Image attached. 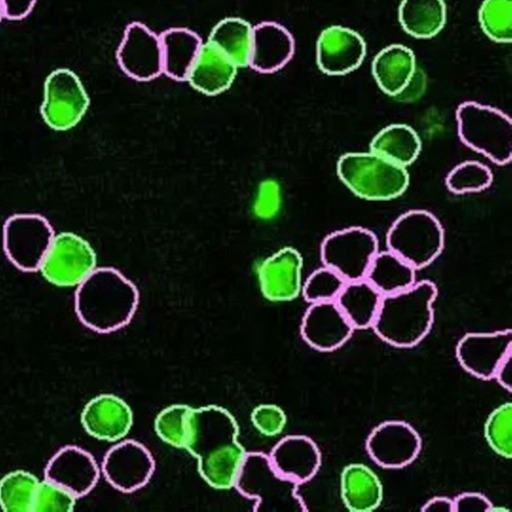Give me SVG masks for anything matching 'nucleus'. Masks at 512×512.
Instances as JSON below:
<instances>
[{
	"label": "nucleus",
	"instance_id": "bb28decb",
	"mask_svg": "<svg viewBox=\"0 0 512 512\" xmlns=\"http://www.w3.org/2000/svg\"><path fill=\"white\" fill-rule=\"evenodd\" d=\"M383 295L365 278L347 281L335 302L356 329L371 328Z\"/></svg>",
	"mask_w": 512,
	"mask_h": 512
},
{
	"label": "nucleus",
	"instance_id": "a211bd4d",
	"mask_svg": "<svg viewBox=\"0 0 512 512\" xmlns=\"http://www.w3.org/2000/svg\"><path fill=\"white\" fill-rule=\"evenodd\" d=\"M100 477L95 458L76 445H65L48 460L44 478L64 487L77 498L89 494Z\"/></svg>",
	"mask_w": 512,
	"mask_h": 512
},
{
	"label": "nucleus",
	"instance_id": "f8f14e48",
	"mask_svg": "<svg viewBox=\"0 0 512 512\" xmlns=\"http://www.w3.org/2000/svg\"><path fill=\"white\" fill-rule=\"evenodd\" d=\"M369 457L385 469H401L419 456L422 440L418 431L408 422L386 420L375 426L366 443Z\"/></svg>",
	"mask_w": 512,
	"mask_h": 512
},
{
	"label": "nucleus",
	"instance_id": "37998d69",
	"mask_svg": "<svg viewBox=\"0 0 512 512\" xmlns=\"http://www.w3.org/2000/svg\"><path fill=\"white\" fill-rule=\"evenodd\" d=\"M4 17L10 20H21L33 10L36 0H1Z\"/></svg>",
	"mask_w": 512,
	"mask_h": 512
},
{
	"label": "nucleus",
	"instance_id": "f257e3e1",
	"mask_svg": "<svg viewBox=\"0 0 512 512\" xmlns=\"http://www.w3.org/2000/svg\"><path fill=\"white\" fill-rule=\"evenodd\" d=\"M238 436V424L225 408L217 405L192 408L184 449L197 459L199 474L212 488L233 487L246 455Z\"/></svg>",
	"mask_w": 512,
	"mask_h": 512
},
{
	"label": "nucleus",
	"instance_id": "412c9836",
	"mask_svg": "<svg viewBox=\"0 0 512 512\" xmlns=\"http://www.w3.org/2000/svg\"><path fill=\"white\" fill-rule=\"evenodd\" d=\"M274 469L283 477L303 485L318 473L322 456L316 442L306 435H288L280 439L268 454Z\"/></svg>",
	"mask_w": 512,
	"mask_h": 512
},
{
	"label": "nucleus",
	"instance_id": "0eeeda50",
	"mask_svg": "<svg viewBox=\"0 0 512 512\" xmlns=\"http://www.w3.org/2000/svg\"><path fill=\"white\" fill-rule=\"evenodd\" d=\"M444 229L430 211L411 209L401 214L386 235L387 249L408 262L414 269L433 263L442 253Z\"/></svg>",
	"mask_w": 512,
	"mask_h": 512
},
{
	"label": "nucleus",
	"instance_id": "cd10ccee",
	"mask_svg": "<svg viewBox=\"0 0 512 512\" xmlns=\"http://www.w3.org/2000/svg\"><path fill=\"white\" fill-rule=\"evenodd\" d=\"M369 150L407 168L414 163L422 149L421 139L414 128L404 123L390 124L372 138Z\"/></svg>",
	"mask_w": 512,
	"mask_h": 512
},
{
	"label": "nucleus",
	"instance_id": "c9c22d12",
	"mask_svg": "<svg viewBox=\"0 0 512 512\" xmlns=\"http://www.w3.org/2000/svg\"><path fill=\"white\" fill-rule=\"evenodd\" d=\"M191 410L186 404H173L161 410L154 421L157 436L175 448L184 449Z\"/></svg>",
	"mask_w": 512,
	"mask_h": 512
},
{
	"label": "nucleus",
	"instance_id": "aec40b11",
	"mask_svg": "<svg viewBox=\"0 0 512 512\" xmlns=\"http://www.w3.org/2000/svg\"><path fill=\"white\" fill-rule=\"evenodd\" d=\"M80 421L91 437L107 442H118L133 425V412L119 396L103 393L90 399L82 409Z\"/></svg>",
	"mask_w": 512,
	"mask_h": 512
},
{
	"label": "nucleus",
	"instance_id": "4c0bfd02",
	"mask_svg": "<svg viewBox=\"0 0 512 512\" xmlns=\"http://www.w3.org/2000/svg\"><path fill=\"white\" fill-rule=\"evenodd\" d=\"M77 499L64 487L44 478L37 486L31 512L72 511Z\"/></svg>",
	"mask_w": 512,
	"mask_h": 512
},
{
	"label": "nucleus",
	"instance_id": "473e14b6",
	"mask_svg": "<svg viewBox=\"0 0 512 512\" xmlns=\"http://www.w3.org/2000/svg\"><path fill=\"white\" fill-rule=\"evenodd\" d=\"M493 181L491 169L476 160H466L455 165L446 175L445 185L454 194L481 192Z\"/></svg>",
	"mask_w": 512,
	"mask_h": 512
},
{
	"label": "nucleus",
	"instance_id": "b1692460",
	"mask_svg": "<svg viewBox=\"0 0 512 512\" xmlns=\"http://www.w3.org/2000/svg\"><path fill=\"white\" fill-rule=\"evenodd\" d=\"M340 494L352 512H370L383 500V486L376 473L363 463H350L340 474Z\"/></svg>",
	"mask_w": 512,
	"mask_h": 512
},
{
	"label": "nucleus",
	"instance_id": "a878e982",
	"mask_svg": "<svg viewBox=\"0 0 512 512\" xmlns=\"http://www.w3.org/2000/svg\"><path fill=\"white\" fill-rule=\"evenodd\" d=\"M159 37L163 73L175 81H186L203 44L201 37L185 27L169 28Z\"/></svg>",
	"mask_w": 512,
	"mask_h": 512
},
{
	"label": "nucleus",
	"instance_id": "a18cd8bd",
	"mask_svg": "<svg viewBox=\"0 0 512 512\" xmlns=\"http://www.w3.org/2000/svg\"><path fill=\"white\" fill-rule=\"evenodd\" d=\"M425 512H454L453 499L446 496H434L421 507Z\"/></svg>",
	"mask_w": 512,
	"mask_h": 512
},
{
	"label": "nucleus",
	"instance_id": "c85d7f7f",
	"mask_svg": "<svg viewBox=\"0 0 512 512\" xmlns=\"http://www.w3.org/2000/svg\"><path fill=\"white\" fill-rule=\"evenodd\" d=\"M446 16L443 0H402L398 9L404 31L419 39L437 35L446 23Z\"/></svg>",
	"mask_w": 512,
	"mask_h": 512
},
{
	"label": "nucleus",
	"instance_id": "7ed1b4c3",
	"mask_svg": "<svg viewBox=\"0 0 512 512\" xmlns=\"http://www.w3.org/2000/svg\"><path fill=\"white\" fill-rule=\"evenodd\" d=\"M437 294L432 281L421 280L405 290L384 295L371 328L393 347L418 345L432 328Z\"/></svg>",
	"mask_w": 512,
	"mask_h": 512
},
{
	"label": "nucleus",
	"instance_id": "f704fd0d",
	"mask_svg": "<svg viewBox=\"0 0 512 512\" xmlns=\"http://www.w3.org/2000/svg\"><path fill=\"white\" fill-rule=\"evenodd\" d=\"M484 437L490 448L500 457H512V403L497 406L484 424Z\"/></svg>",
	"mask_w": 512,
	"mask_h": 512
},
{
	"label": "nucleus",
	"instance_id": "7c9ffc66",
	"mask_svg": "<svg viewBox=\"0 0 512 512\" xmlns=\"http://www.w3.org/2000/svg\"><path fill=\"white\" fill-rule=\"evenodd\" d=\"M253 26L245 19L227 17L211 30L207 41L215 45L238 68L249 66Z\"/></svg>",
	"mask_w": 512,
	"mask_h": 512
},
{
	"label": "nucleus",
	"instance_id": "6ab92c4d",
	"mask_svg": "<svg viewBox=\"0 0 512 512\" xmlns=\"http://www.w3.org/2000/svg\"><path fill=\"white\" fill-rule=\"evenodd\" d=\"M354 330L335 301L310 304L300 325L302 339L319 352L339 349L352 337Z\"/></svg>",
	"mask_w": 512,
	"mask_h": 512
},
{
	"label": "nucleus",
	"instance_id": "c756f323",
	"mask_svg": "<svg viewBox=\"0 0 512 512\" xmlns=\"http://www.w3.org/2000/svg\"><path fill=\"white\" fill-rule=\"evenodd\" d=\"M365 279L384 296L412 286L416 282V269L387 249L376 253Z\"/></svg>",
	"mask_w": 512,
	"mask_h": 512
},
{
	"label": "nucleus",
	"instance_id": "423d86ee",
	"mask_svg": "<svg viewBox=\"0 0 512 512\" xmlns=\"http://www.w3.org/2000/svg\"><path fill=\"white\" fill-rule=\"evenodd\" d=\"M457 134L471 150L497 165L512 159V121L503 111L475 101L459 104L455 113Z\"/></svg>",
	"mask_w": 512,
	"mask_h": 512
},
{
	"label": "nucleus",
	"instance_id": "20e7f679",
	"mask_svg": "<svg viewBox=\"0 0 512 512\" xmlns=\"http://www.w3.org/2000/svg\"><path fill=\"white\" fill-rule=\"evenodd\" d=\"M343 185L357 197L368 201H389L407 190V168L372 152H347L336 163Z\"/></svg>",
	"mask_w": 512,
	"mask_h": 512
},
{
	"label": "nucleus",
	"instance_id": "f3484780",
	"mask_svg": "<svg viewBox=\"0 0 512 512\" xmlns=\"http://www.w3.org/2000/svg\"><path fill=\"white\" fill-rule=\"evenodd\" d=\"M366 55V43L356 31L340 25L325 28L316 43V62L325 74L339 76L356 70Z\"/></svg>",
	"mask_w": 512,
	"mask_h": 512
},
{
	"label": "nucleus",
	"instance_id": "4468645a",
	"mask_svg": "<svg viewBox=\"0 0 512 512\" xmlns=\"http://www.w3.org/2000/svg\"><path fill=\"white\" fill-rule=\"evenodd\" d=\"M116 59L121 70L136 81H151L163 74L160 37L138 21L126 26Z\"/></svg>",
	"mask_w": 512,
	"mask_h": 512
},
{
	"label": "nucleus",
	"instance_id": "a19ab883",
	"mask_svg": "<svg viewBox=\"0 0 512 512\" xmlns=\"http://www.w3.org/2000/svg\"><path fill=\"white\" fill-rule=\"evenodd\" d=\"M454 512L484 511L493 505L490 499L480 492H463L453 498Z\"/></svg>",
	"mask_w": 512,
	"mask_h": 512
},
{
	"label": "nucleus",
	"instance_id": "393cba45",
	"mask_svg": "<svg viewBox=\"0 0 512 512\" xmlns=\"http://www.w3.org/2000/svg\"><path fill=\"white\" fill-rule=\"evenodd\" d=\"M416 69L413 51L401 44L385 47L372 62V74L378 87L393 98L406 87Z\"/></svg>",
	"mask_w": 512,
	"mask_h": 512
},
{
	"label": "nucleus",
	"instance_id": "dca6fc26",
	"mask_svg": "<svg viewBox=\"0 0 512 512\" xmlns=\"http://www.w3.org/2000/svg\"><path fill=\"white\" fill-rule=\"evenodd\" d=\"M303 258L290 246L283 247L264 259L257 268V278L263 296L272 302L296 299L302 290Z\"/></svg>",
	"mask_w": 512,
	"mask_h": 512
},
{
	"label": "nucleus",
	"instance_id": "f03ea898",
	"mask_svg": "<svg viewBox=\"0 0 512 512\" xmlns=\"http://www.w3.org/2000/svg\"><path fill=\"white\" fill-rule=\"evenodd\" d=\"M139 304L135 284L113 267H96L77 287L75 313L88 329L117 331L132 320Z\"/></svg>",
	"mask_w": 512,
	"mask_h": 512
},
{
	"label": "nucleus",
	"instance_id": "5701e85b",
	"mask_svg": "<svg viewBox=\"0 0 512 512\" xmlns=\"http://www.w3.org/2000/svg\"><path fill=\"white\" fill-rule=\"evenodd\" d=\"M238 67L215 45L206 41L188 74L187 82L196 91L215 96L230 88Z\"/></svg>",
	"mask_w": 512,
	"mask_h": 512
},
{
	"label": "nucleus",
	"instance_id": "9b49d317",
	"mask_svg": "<svg viewBox=\"0 0 512 512\" xmlns=\"http://www.w3.org/2000/svg\"><path fill=\"white\" fill-rule=\"evenodd\" d=\"M54 235L51 224L42 215L14 214L3 225L5 255L21 271H38Z\"/></svg>",
	"mask_w": 512,
	"mask_h": 512
},
{
	"label": "nucleus",
	"instance_id": "39448f33",
	"mask_svg": "<svg viewBox=\"0 0 512 512\" xmlns=\"http://www.w3.org/2000/svg\"><path fill=\"white\" fill-rule=\"evenodd\" d=\"M233 487L254 500L255 512L307 511L298 484L281 476L263 452H246Z\"/></svg>",
	"mask_w": 512,
	"mask_h": 512
},
{
	"label": "nucleus",
	"instance_id": "c03bdc74",
	"mask_svg": "<svg viewBox=\"0 0 512 512\" xmlns=\"http://www.w3.org/2000/svg\"><path fill=\"white\" fill-rule=\"evenodd\" d=\"M493 379L506 391H512V353L508 354L498 365Z\"/></svg>",
	"mask_w": 512,
	"mask_h": 512
},
{
	"label": "nucleus",
	"instance_id": "2eb2a0df",
	"mask_svg": "<svg viewBox=\"0 0 512 512\" xmlns=\"http://www.w3.org/2000/svg\"><path fill=\"white\" fill-rule=\"evenodd\" d=\"M511 351L512 330L506 328L464 334L456 344L455 355L467 373L481 380H490L498 365Z\"/></svg>",
	"mask_w": 512,
	"mask_h": 512
},
{
	"label": "nucleus",
	"instance_id": "ddd939ff",
	"mask_svg": "<svg viewBox=\"0 0 512 512\" xmlns=\"http://www.w3.org/2000/svg\"><path fill=\"white\" fill-rule=\"evenodd\" d=\"M100 470L113 488L131 493L149 482L155 471V461L142 443L122 439L105 453Z\"/></svg>",
	"mask_w": 512,
	"mask_h": 512
},
{
	"label": "nucleus",
	"instance_id": "79ce46f5",
	"mask_svg": "<svg viewBox=\"0 0 512 512\" xmlns=\"http://www.w3.org/2000/svg\"><path fill=\"white\" fill-rule=\"evenodd\" d=\"M426 78L420 69H416L413 77L406 85V87L394 97L399 102H413L418 100L425 91Z\"/></svg>",
	"mask_w": 512,
	"mask_h": 512
},
{
	"label": "nucleus",
	"instance_id": "72a5a7b5",
	"mask_svg": "<svg viewBox=\"0 0 512 512\" xmlns=\"http://www.w3.org/2000/svg\"><path fill=\"white\" fill-rule=\"evenodd\" d=\"M478 18L481 29L492 41L511 42L512 0H484Z\"/></svg>",
	"mask_w": 512,
	"mask_h": 512
},
{
	"label": "nucleus",
	"instance_id": "49530a36",
	"mask_svg": "<svg viewBox=\"0 0 512 512\" xmlns=\"http://www.w3.org/2000/svg\"><path fill=\"white\" fill-rule=\"evenodd\" d=\"M3 18H5V17H4L2 3H1V0H0V22L2 21Z\"/></svg>",
	"mask_w": 512,
	"mask_h": 512
},
{
	"label": "nucleus",
	"instance_id": "2f4dec72",
	"mask_svg": "<svg viewBox=\"0 0 512 512\" xmlns=\"http://www.w3.org/2000/svg\"><path fill=\"white\" fill-rule=\"evenodd\" d=\"M39 481L23 469L8 472L0 479V507L9 512H31Z\"/></svg>",
	"mask_w": 512,
	"mask_h": 512
},
{
	"label": "nucleus",
	"instance_id": "4be33fe9",
	"mask_svg": "<svg viewBox=\"0 0 512 512\" xmlns=\"http://www.w3.org/2000/svg\"><path fill=\"white\" fill-rule=\"evenodd\" d=\"M295 41L290 31L274 21L253 26L249 66L263 74L277 72L292 59Z\"/></svg>",
	"mask_w": 512,
	"mask_h": 512
},
{
	"label": "nucleus",
	"instance_id": "ea45409f",
	"mask_svg": "<svg viewBox=\"0 0 512 512\" xmlns=\"http://www.w3.org/2000/svg\"><path fill=\"white\" fill-rule=\"evenodd\" d=\"M251 422L262 435L272 437L283 431L287 416L284 410L275 404H260L251 412Z\"/></svg>",
	"mask_w": 512,
	"mask_h": 512
},
{
	"label": "nucleus",
	"instance_id": "1a4fd4ad",
	"mask_svg": "<svg viewBox=\"0 0 512 512\" xmlns=\"http://www.w3.org/2000/svg\"><path fill=\"white\" fill-rule=\"evenodd\" d=\"M97 257L87 240L72 232L54 235L38 271L58 287H77L97 267Z\"/></svg>",
	"mask_w": 512,
	"mask_h": 512
},
{
	"label": "nucleus",
	"instance_id": "58836bf2",
	"mask_svg": "<svg viewBox=\"0 0 512 512\" xmlns=\"http://www.w3.org/2000/svg\"><path fill=\"white\" fill-rule=\"evenodd\" d=\"M281 205L282 190L279 182L272 178L261 181L253 203L255 216L262 220L273 219L278 215Z\"/></svg>",
	"mask_w": 512,
	"mask_h": 512
},
{
	"label": "nucleus",
	"instance_id": "6e6552de",
	"mask_svg": "<svg viewBox=\"0 0 512 512\" xmlns=\"http://www.w3.org/2000/svg\"><path fill=\"white\" fill-rule=\"evenodd\" d=\"M378 251V239L371 230L352 226L328 234L320 245V258L347 282L364 279Z\"/></svg>",
	"mask_w": 512,
	"mask_h": 512
},
{
	"label": "nucleus",
	"instance_id": "e433bc0d",
	"mask_svg": "<svg viewBox=\"0 0 512 512\" xmlns=\"http://www.w3.org/2000/svg\"><path fill=\"white\" fill-rule=\"evenodd\" d=\"M345 283L336 271L323 265L303 282L301 295L309 304L335 301Z\"/></svg>",
	"mask_w": 512,
	"mask_h": 512
},
{
	"label": "nucleus",
	"instance_id": "9d476101",
	"mask_svg": "<svg viewBox=\"0 0 512 512\" xmlns=\"http://www.w3.org/2000/svg\"><path fill=\"white\" fill-rule=\"evenodd\" d=\"M89 96L80 78L70 69L53 70L45 79L40 113L56 131L75 127L86 114Z\"/></svg>",
	"mask_w": 512,
	"mask_h": 512
}]
</instances>
